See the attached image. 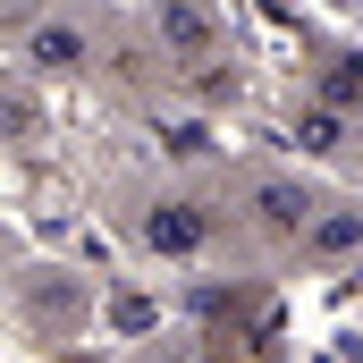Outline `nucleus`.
I'll return each instance as SVG.
<instances>
[{
    "label": "nucleus",
    "instance_id": "obj_1",
    "mask_svg": "<svg viewBox=\"0 0 363 363\" xmlns=\"http://www.w3.org/2000/svg\"><path fill=\"white\" fill-rule=\"evenodd\" d=\"M144 237H152L161 254H186V245L203 237V220H194V211H178V203H169V211H152V220H144Z\"/></svg>",
    "mask_w": 363,
    "mask_h": 363
},
{
    "label": "nucleus",
    "instance_id": "obj_2",
    "mask_svg": "<svg viewBox=\"0 0 363 363\" xmlns=\"http://www.w3.org/2000/svg\"><path fill=\"white\" fill-rule=\"evenodd\" d=\"M77 51H85V43H77L68 26H43V34H34V60H51V68H68Z\"/></svg>",
    "mask_w": 363,
    "mask_h": 363
},
{
    "label": "nucleus",
    "instance_id": "obj_3",
    "mask_svg": "<svg viewBox=\"0 0 363 363\" xmlns=\"http://www.w3.org/2000/svg\"><path fill=\"white\" fill-rule=\"evenodd\" d=\"M262 203H271V220H304V194H287V186H271Z\"/></svg>",
    "mask_w": 363,
    "mask_h": 363
}]
</instances>
